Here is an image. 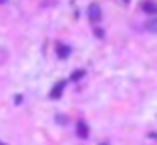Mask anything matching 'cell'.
<instances>
[{
  "label": "cell",
  "mask_w": 157,
  "mask_h": 145,
  "mask_svg": "<svg viewBox=\"0 0 157 145\" xmlns=\"http://www.w3.org/2000/svg\"><path fill=\"white\" fill-rule=\"evenodd\" d=\"M77 135L78 137H89V127L85 121H78L77 123Z\"/></svg>",
  "instance_id": "1"
},
{
  "label": "cell",
  "mask_w": 157,
  "mask_h": 145,
  "mask_svg": "<svg viewBox=\"0 0 157 145\" xmlns=\"http://www.w3.org/2000/svg\"><path fill=\"white\" fill-rule=\"evenodd\" d=\"M89 14H91V20H95V22L101 18V10H99L97 4H91V8H89Z\"/></svg>",
  "instance_id": "2"
},
{
  "label": "cell",
  "mask_w": 157,
  "mask_h": 145,
  "mask_svg": "<svg viewBox=\"0 0 157 145\" xmlns=\"http://www.w3.org/2000/svg\"><path fill=\"white\" fill-rule=\"evenodd\" d=\"M63 89H65V83H59L55 89L51 91V97H52V99H59V97H60V93H63Z\"/></svg>",
  "instance_id": "3"
},
{
  "label": "cell",
  "mask_w": 157,
  "mask_h": 145,
  "mask_svg": "<svg viewBox=\"0 0 157 145\" xmlns=\"http://www.w3.org/2000/svg\"><path fill=\"white\" fill-rule=\"evenodd\" d=\"M147 28H151V30H157V20H153V22L147 24Z\"/></svg>",
  "instance_id": "4"
},
{
  "label": "cell",
  "mask_w": 157,
  "mask_h": 145,
  "mask_svg": "<svg viewBox=\"0 0 157 145\" xmlns=\"http://www.w3.org/2000/svg\"><path fill=\"white\" fill-rule=\"evenodd\" d=\"M0 145H4V143H0Z\"/></svg>",
  "instance_id": "5"
}]
</instances>
